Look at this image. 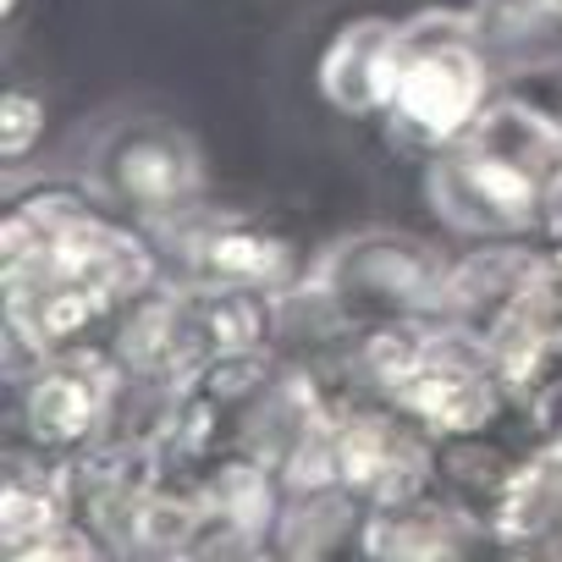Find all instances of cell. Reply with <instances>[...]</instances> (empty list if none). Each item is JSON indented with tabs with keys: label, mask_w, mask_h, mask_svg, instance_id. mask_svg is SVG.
I'll return each instance as SVG.
<instances>
[{
	"label": "cell",
	"mask_w": 562,
	"mask_h": 562,
	"mask_svg": "<svg viewBox=\"0 0 562 562\" xmlns=\"http://www.w3.org/2000/svg\"><path fill=\"white\" fill-rule=\"evenodd\" d=\"M403 408L419 414L436 436H469V430L502 425L518 408V397L502 381L485 337H474L463 326H436L425 364L403 392Z\"/></svg>",
	"instance_id": "cell-4"
},
{
	"label": "cell",
	"mask_w": 562,
	"mask_h": 562,
	"mask_svg": "<svg viewBox=\"0 0 562 562\" xmlns=\"http://www.w3.org/2000/svg\"><path fill=\"white\" fill-rule=\"evenodd\" d=\"M403 61H397V89H392V116L430 138L452 144L480 122V94H485V61L458 23H419L397 29Z\"/></svg>",
	"instance_id": "cell-1"
},
{
	"label": "cell",
	"mask_w": 562,
	"mask_h": 562,
	"mask_svg": "<svg viewBox=\"0 0 562 562\" xmlns=\"http://www.w3.org/2000/svg\"><path fill=\"white\" fill-rule=\"evenodd\" d=\"M34 133H40V100L12 94V100H7V155L18 160V155L34 144Z\"/></svg>",
	"instance_id": "cell-11"
},
{
	"label": "cell",
	"mask_w": 562,
	"mask_h": 562,
	"mask_svg": "<svg viewBox=\"0 0 562 562\" xmlns=\"http://www.w3.org/2000/svg\"><path fill=\"white\" fill-rule=\"evenodd\" d=\"M7 562H116V557L83 518H61L45 535H34L29 546L7 551Z\"/></svg>",
	"instance_id": "cell-10"
},
{
	"label": "cell",
	"mask_w": 562,
	"mask_h": 562,
	"mask_svg": "<svg viewBox=\"0 0 562 562\" xmlns=\"http://www.w3.org/2000/svg\"><path fill=\"white\" fill-rule=\"evenodd\" d=\"M430 199L458 232H518L546 199V188L463 144L430 171Z\"/></svg>",
	"instance_id": "cell-5"
},
{
	"label": "cell",
	"mask_w": 562,
	"mask_h": 562,
	"mask_svg": "<svg viewBox=\"0 0 562 562\" xmlns=\"http://www.w3.org/2000/svg\"><path fill=\"white\" fill-rule=\"evenodd\" d=\"M436 480V430L403 403L337 397V485L364 507L403 502Z\"/></svg>",
	"instance_id": "cell-2"
},
{
	"label": "cell",
	"mask_w": 562,
	"mask_h": 562,
	"mask_svg": "<svg viewBox=\"0 0 562 562\" xmlns=\"http://www.w3.org/2000/svg\"><path fill=\"white\" fill-rule=\"evenodd\" d=\"M199 270L215 288H276L288 276V248L259 232H215L199 243Z\"/></svg>",
	"instance_id": "cell-9"
},
{
	"label": "cell",
	"mask_w": 562,
	"mask_h": 562,
	"mask_svg": "<svg viewBox=\"0 0 562 562\" xmlns=\"http://www.w3.org/2000/svg\"><path fill=\"white\" fill-rule=\"evenodd\" d=\"M496 535L535 557V562H562V458L535 447L496 513Z\"/></svg>",
	"instance_id": "cell-8"
},
{
	"label": "cell",
	"mask_w": 562,
	"mask_h": 562,
	"mask_svg": "<svg viewBox=\"0 0 562 562\" xmlns=\"http://www.w3.org/2000/svg\"><path fill=\"white\" fill-rule=\"evenodd\" d=\"M111 381H116L111 353L56 348V353L34 359V370L12 386V436L34 441L45 452H61V458L94 447Z\"/></svg>",
	"instance_id": "cell-3"
},
{
	"label": "cell",
	"mask_w": 562,
	"mask_h": 562,
	"mask_svg": "<svg viewBox=\"0 0 562 562\" xmlns=\"http://www.w3.org/2000/svg\"><path fill=\"white\" fill-rule=\"evenodd\" d=\"M397 61H403L397 29H386V23H353V29L331 45L321 83H326V94H331L337 111L370 116V111H386V105H392Z\"/></svg>",
	"instance_id": "cell-7"
},
{
	"label": "cell",
	"mask_w": 562,
	"mask_h": 562,
	"mask_svg": "<svg viewBox=\"0 0 562 562\" xmlns=\"http://www.w3.org/2000/svg\"><path fill=\"white\" fill-rule=\"evenodd\" d=\"M105 177H111V193L138 204V210H177L193 193L199 166H193V149L177 133L144 127V133L116 138V149L105 155Z\"/></svg>",
	"instance_id": "cell-6"
}]
</instances>
